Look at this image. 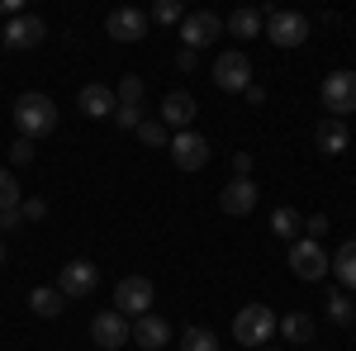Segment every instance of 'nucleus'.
Segmentation results:
<instances>
[{
    "label": "nucleus",
    "instance_id": "nucleus-28",
    "mask_svg": "<svg viewBox=\"0 0 356 351\" xmlns=\"http://www.w3.org/2000/svg\"><path fill=\"white\" fill-rule=\"evenodd\" d=\"M186 15H191V10H186V5H181V0H157V5H152V15H147V19H152V24H181V19H186Z\"/></svg>",
    "mask_w": 356,
    "mask_h": 351
},
{
    "label": "nucleus",
    "instance_id": "nucleus-30",
    "mask_svg": "<svg viewBox=\"0 0 356 351\" xmlns=\"http://www.w3.org/2000/svg\"><path fill=\"white\" fill-rule=\"evenodd\" d=\"M114 129H129V133H138V124H143V119H147V114H143V105H114Z\"/></svg>",
    "mask_w": 356,
    "mask_h": 351
},
{
    "label": "nucleus",
    "instance_id": "nucleus-5",
    "mask_svg": "<svg viewBox=\"0 0 356 351\" xmlns=\"http://www.w3.org/2000/svg\"><path fill=\"white\" fill-rule=\"evenodd\" d=\"M266 38L275 48H300L309 43V19L295 10H266Z\"/></svg>",
    "mask_w": 356,
    "mask_h": 351
},
{
    "label": "nucleus",
    "instance_id": "nucleus-26",
    "mask_svg": "<svg viewBox=\"0 0 356 351\" xmlns=\"http://www.w3.org/2000/svg\"><path fill=\"white\" fill-rule=\"evenodd\" d=\"M19 204H24V190L15 181V171L0 166V214H5V209H19Z\"/></svg>",
    "mask_w": 356,
    "mask_h": 351
},
{
    "label": "nucleus",
    "instance_id": "nucleus-31",
    "mask_svg": "<svg viewBox=\"0 0 356 351\" xmlns=\"http://www.w3.org/2000/svg\"><path fill=\"white\" fill-rule=\"evenodd\" d=\"M33 157H38V142L33 138H15L10 142V166H29Z\"/></svg>",
    "mask_w": 356,
    "mask_h": 351
},
{
    "label": "nucleus",
    "instance_id": "nucleus-39",
    "mask_svg": "<svg viewBox=\"0 0 356 351\" xmlns=\"http://www.w3.org/2000/svg\"><path fill=\"white\" fill-rule=\"evenodd\" d=\"M261 351H280V347H261Z\"/></svg>",
    "mask_w": 356,
    "mask_h": 351
},
{
    "label": "nucleus",
    "instance_id": "nucleus-7",
    "mask_svg": "<svg viewBox=\"0 0 356 351\" xmlns=\"http://www.w3.org/2000/svg\"><path fill=\"white\" fill-rule=\"evenodd\" d=\"M214 85H219L223 95H243L247 85H252V62H247V53H223L219 62H214Z\"/></svg>",
    "mask_w": 356,
    "mask_h": 351
},
{
    "label": "nucleus",
    "instance_id": "nucleus-38",
    "mask_svg": "<svg viewBox=\"0 0 356 351\" xmlns=\"http://www.w3.org/2000/svg\"><path fill=\"white\" fill-rule=\"evenodd\" d=\"M0 266H5V243H0Z\"/></svg>",
    "mask_w": 356,
    "mask_h": 351
},
{
    "label": "nucleus",
    "instance_id": "nucleus-35",
    "mask_svg": "<svg viewBox=\"0 0 356 351\" xmlns=\"http://www.w3.org/2000/svg\"><path fill=\"white\" fill-rule=\"evenodd\" d=\"M15 228H24V214L19 209H5L0 214V233H15Z\"/></svg>",
    "mask_w": 356,
    "mask_h": 351
},
{
    "label": "nucleus",
    "instance_id": "nucleus-1",
    "mask_svg": "<svg viewBox=\"0 0 356 351\" xmlns=\"http://www.w3.org/2000/svg\"><path fill=\"white\" fill-rule=\"evenodd\" d=\"M10 114H15L19 138H33V142L48 138L57 129V105H53V95H43V90H24V95H15Z\"/></svg>",
    "mask_w": 356,
    "mask_h": 351
},
{
    "label": "nucleus",
    "instance_id": "nucleus-24",
    "mask_svg": "<svg viewBox=\"0 0 356 351\" xmlns=\"http://www.w3.org/2000/svg\"><path fill=\"white\" fill-rule=\"evenodd\" d=\"M280 332H285V342H314V318L304 313V309H290L285 318H280Z\"/></svg>",
    "mask_w": 356,
    "mask_h": 351
},
{
    "label": "nucleus",
    "instance_id": "nucleus-17",
    "mask_svg": "<svg viewBox=\"0 0 356 351\" xmlns=\"http://www.w3.org/2000/svg\"><path fill=\"white\" fill-rule=\"evenodd\" d=\"M223 28H228L233 38H261V33H266V10H257V5H238V10L223 19Z\"/></svg>",
    "mask_w": 356,
    "mask_h": 351
},
{
    "label": "nucleus",
    "instance_id": "nucleus-4",
    "mask_svg": "<svg viewBox=\"0 0 356 351\" xmlns=\"http://www.w3.org/2000/svg\"><path fill=\"white\" fill-rule=\"evenodd\" d=\"M323 109H328V119H347L356 114V72H332L323 76Z\"/></svg>",
    "mask_w": 356,
    "mask_h": 351
},
{
    "label": "nucleus",
    "instance_id": "nucleus-14",
    "mask_svg": "<svg viewBox=\"0 0 356 351\" xmlns=\"http://www.w3.org/2000/svg\"><path fill=\"white\" fill-rule=\"evenodd\" d=\"M195 114H200V105H195L191 90H171V95L162 100V124H166V129H176V133H186V129H191Z\"/></svg>",
    "mask_w": 356,
    "mask_h": 351
},
{
    "label": "nucleus",
    "instance_id": "nucleus-3",
    "mask_svg": "<svg viewBox=\"0 0 356 351\" xmlns=\"http://www.w3.org/2000/svg\"><path fill=\"white\" fill-rule=\"evenodd\" d=\"M152 299H157V290H152L147 275H124V280L114 285V309H119L124 318H143V313H152Z\"/></svg>",
    "mask_w": 356,
    "mask_h": 351
},
{
    "label": "nucleus",
    "instance_id": "nucleus-22",
    "mask_svg": "<svg viewBox=\"0 0 356 351\" xmlns=\"http://www.w3.org/2000/svg\"><path fill=\"white\" fill-rule=\"evenodd\" d=\"M323 309H328V318H332L337 327L356 323V299L347 295V290H328V295H323Z\"/></svg>",
    "mask_w": 356,
    "mask_h": 351
},
{
    "label": "nucleus",
    "instance_id": "nucleus-13",
    "mask_svg": "<svg viewBox=\"0 0 356 351\" xmlns=\"http://www.w3.org/2000/svg\"><path fill=\"white\" fill-rule=\"evenodd\" d=\"M219 33H223V19H219V15H209V10H195V15H186V19H181V43H186L191 53L209 48Z\"/></svg>",
    "mask_w": 356,
    "mask_h": 351
},
{
    "label": "nucleus",
    "instance_id": "nucleus-21",
    "mask_svg": "<svg viewBox=\"0 0 356 351\" xmlns=\"http://www.w3.org/2000/svg\"><path fill=\"white\" fill-rule=\"evenodd\" d=\"M29 309H33L38 318H57V313L67 309V299H62V290H57V285H38V290L29 295Z\"/></svg>",
    "mask_w": 356,
    "mask_h": 351
},
{
    "label": "nucleus",
    "instance_id": "nucleus-19",
    "mask_svg": "<svg viewBox=\"0 0 356 351\" xmlns=\"http://www.w3.org/2000/svg\"><path fill=\"white\" fill-rule=\"evenodd\" d=\"M76 100H81V114H86V119H110V114H114V90L105 81H86Z\"/></svg>",
    "mask_w": 356,
    "mask_h": 351
},
{
    "label": "nucleus",
    "instance_id": "nucleus-11",
    "mask_svg": "<svg viewBox=\"0 0 356 351\" xmlns=\"http://www.w3.org/2000/svg\"><path fill=\"white\" fill-rule=\"evenodd\" d=\"M290 270L300 280H323L328 275V252L314 243V238H300V243H290Z\"/></svg>",
    "mask_w": 356,
    "mask_h": 351
},
{
    "label": "nucleus",
    "instance_id": "nucleus-37",
    "mask_svg": "<svg viewBox=\"0 0 356 351\" xmlns=\"http://www.w3.org/2000/svg\"><path fill=\"white\" fill-rule=\"evenodd\" d=\"M243 95H247V100H252V105H266V90H261V85H257V81H252V85H247V90H243Z\"/></svg>",
    "mask_w": 356,
    "mask_h": 351
},
{
    "label": "nucleus",
    "instance_id": "nucleus-34",
    "mask_svg": "<svg viewBox=\"0 0 356 351\" xmlns=\"http://www.w3.org/2000/svg\"><path fill=\"white\" fill-rule=\"evenodd\" d=\"M304 233H309V238L318 243V238L328 233V214H314V218H309V223H304Z\"/></svg>",
    "mask_w": 356,
    "mask_h": 351
},
{
    "label": "nucleus",
    "instance_id": "nucleus-18",
    "mask_svg": "<svg viewBox=\"0 0 356 351\" xmlns=\"http://www.w3.org/2000/svg\"><path fill=\"white\" fill-rule=\"evenodd\" d=\"M314 142H318V152H328V157H342L347 152V142H352V133H347V119H318V129H314Z\"/></svg>",
    "mask_w": 356,
    "mask_h": 351
},
{
    "label": "nucleus",
    "instance_id": "nucleus-16",
    "mask_svg": "<svg viewBox=\"0 0 356 351\" xmlns=\"http://www.w3.org/2000/svg\"><path fill=\"white\" fill-rule=\"evenodd\" d=\"M134 342L143 351H162L171 342V323L157 318V313H143V318H134Z\"/></svg>",
    "mask_w": 356,
    "mask_h": 351
},
{
    "label": "nucleus",
    "instance_id": "nucleus-9",
    "mask_svg": "<svg viewBox=\"0 0 356 351\" xmlns=\"http://www.w3.org/2000/svg\"><path fill=\"white\" fill-rule=\"evenodd\" d=\"M147 10H138V5H119L110 10V19H105V33H110L114 43H138V38H147Z\"/></svg>",
    "mask_w": 356,
    "mask_h": 351
},
{
    "label": "nucleus",
    "instance_id": "nucleus-27",
    "mask_svg": "<svg viewBox=\"0 0 356 351\" xmlns=\"http://www.w3.org/2000/svg\"><path fill=\"white\" fill-rule=\"evenodd\" d=\"M138 138H143L147 147H171V129H166L162 119H143V124H138Z\"/></svg>",
    "mask_w": 356,
    "mask_h": 351
},
{
    "label": "nucleus",
    "instance_id": "nucleus-2",
    "mask_svg": "<svg viewBox=\"0 0 356 351\" xmlns=\"http://www.w3.org/2000/svg\"><path fill=\"white\" fill-rule=\"evenodd\" d=\"M275 327H280V318L271 313V304H247L243 313L233 318V337H238L243 347L261 351V347L275 337Z\"/></svg>",
    "mask_w": 356,
    "mask_h": 351
},
{
    "label": "nucleus",
    "instance_id": "nucleus-33",
    "mask_svg": "<svg viewBox=\"0 0 356 351\" xmlns=\"http://www.w3.org/2000/svg\"><path fill=\"white\" fill-rule=\"evenodd\" d=\"M233 181H252V152H233Z\"/></svg>",
    "mask_w": 356,
    "mask_h": 351
},
{
    "label": "nucleus",
    "instance_id": "nucleus-25",
    "mask_svg": "<svg viewBox=\"0 0 356 351\" xmlns=\"http://www.w3.org/2000/svg\"><path fill=\"white\" fill-rule=\"evenodd\" d=\"M143 95H147V81H143V76H119L114 105H143Z\"/></svg>",
    "mask_w": 356,
    "mask_h": 351
},
{
    "label": "nucleus",
    "instance_id": "nucleus-29",
    "mask_svg": "<svg viewBox=\"0 0 356 351\" xmlns=\"http://www.w3.org/2000/svg\"><path fill=\"white\" fill-rule=\"evenodd\" d=\"M181 351H219V337H214L209 327H186V337H181Z\"/></svg>",
    "mask_w": 356,
    "mask_h": 351
},
{
    "label": "nucleus",
    "instance_id": "nucleus-6",
    "mask_svg": "<svg viewBox=\"0 0 356 351\" xmlns=\"http://www.w3.org/2000/svg\"><path fill=\"white\" fill-rule=\"evenodd\" d=\"M129 337H134V323H129L119 309H105V313L90 318V342H95L100 351H119Z\"/></svg>",
    "mask_w": 356,
    "mask_h": 351
},
{
    "label": "nucleus",
    "instance_id": "nucleus-20",
    "mask_svg": "<svg viewBox=\"0 0 356 351\" xmlns=\"http://www.w3.org/2000/svg\"><path fill=\"white\" fill-rule=\"evenodd\" d=\"M328 270L342 280L337 290H356V238H347V243H342V247L328 256Z\"/></svg>",
    "mask_w": 356,
    "mask_h": 351
},
{
    "label": "nucleus",
    "instance_id": "nucleus-15",
    "mask_svg": "<svg viewBox=\"0 0 356 351\" xmlns=\"http://www.w3.org/2000/svg\"><path fill=\"white\" fill-rule=\"evenodd\" d=\"M219 209L233 218H243L257 209V181H228V186L219 190Z\"/></svg>",
    "mask_w": 356,
    "mask_h": 351
},
{
    "label": "nucleus",
    "instance_id": "nucleus-36",
    "mask_svg": "<svg viewBox=\"0 0 356 351\" xmlns=\"http://www.w3.org/2000/svg\"><path fill=\"white\" fill-rule=\"evenodd\" d=\"M176 67H181V72H195V67H200V53L181 48V53H176Z\"/></svg>",
    "mask_w": 356,
    "mask_h": 351
},
{
    "label": "nucleus",
    "instance_id": "nucleus-12",
    "mask_svg": "<svg viewBox=\"0 0 356 351\" xmlns=\"http://www.w3.org/2000/svg\"><path fill=\"white\" fill-rule=\"evenodd\" d=\"M43 38H48V24H43L38 15H24V10H19V15L5 24V38H0V43H5L10 53H24V48H38Z\"/></svg>",
    "mask_w": 356,
    "mask_h": 351
},
{
    "label": "nucleus",
    "instance_id": "nucleus-10",
    "mask_svg": "<svg viewBox=\"0 0 356 351\" xmlns=\"http://www.w3.org/2000/svg\"><path fill=\"white\" fill-rule=\"evenodd\" d=\"M171 162L181 166V171H200V166H209V138L186 129V133H171Z\"/></svg>",
    "mask_w": 356,
    "mask_h": 351
},
{
    "label": "nucleus",
    "instance_id": "nucleus-32",
    "mask_svg": "<svg viewBox=\"0 0 356 351\" xmlns=\"http://www.w3.org/2000/svg\"><path fill=\"white\" fill-rule=\"evenodd\" d=\"M19 214H24V223H43L48 218V199H24Z\"/></svg>",
    "mask_w": 356,
    "mask_h": 351
},
{
    "label": "nucleus",
    "instance_id": "nucleus-23",
    "mask_svg": "<svg viewBox=\"0 0 356 351\" xmlns=\"http://www.w3.org/2000/svg\"><path fill=\"white\" fill-rule=\"evenodd\" d=\"M271 233H275V238H285V243H300V233H304V218H300V209L280 204V209L271 214Z\"/></svg>",
    "mask_w": 356,
    "mask_h": 351
},
{
    "label": "nucleus",
    "instance_id": "nucleus-8",
    "mask_svg": "<svg viewBox=\"0 0 356 351\" xmlns=\"http://www.w3.org/2000/svg\"><path fill=\"white\" fill-rule=\"evenodd\" d=\"M95 285H100V270H95V261H86V256H76V261H67V266L57 270L62 299H86Z\"/></svg>",
    "mask_w": 356,
    "mask_h": 351
}]
</instances>
